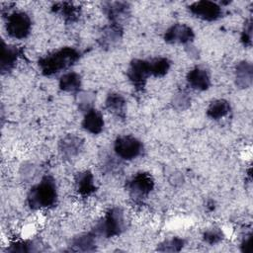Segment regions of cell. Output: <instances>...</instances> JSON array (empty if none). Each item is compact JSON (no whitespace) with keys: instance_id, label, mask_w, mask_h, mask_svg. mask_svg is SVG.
<instances>
[{"instance_id":"obj_1","label":"cell","mask_w":253,"mask_h":253,"mask_svg":"<svg viewBox=\"0 0 253 253\" xmlns=\"http://www.w3.org/2000/svg\"><path fill=\"white\" fill-rule=\"evenodd\" d=\"M80 58V52L73 47H63L39 60L42 73L45 76L57 74L68 69Z\"/></svg>"},{"instance_id":"obj_2","label":"cell","mask_w":253,"mask_h":253,"mask_svg":"<svg viewBox=\"0 0 253 253\" xmlns=\"http://www.w3.org/2000/svg\"><path fill=\"white\" fill-rule=\"evenodd\" d=\"M57 198L56 185L50 176L43 177L33 186L28 194V204L34 210L46 209L55 204Z\"/></svg>"},{"instance_id":"obj_3","label":"cell","mask_w":253,"mask_h":253,"mask_svg":"<svg viewBox=\"0 0 253 253\" xmlns=\"http://www.w3.org/2000/svg\"><path fill=\"white\" fill-rule=\"evenodd\" d=\"M125 224L126 221L123 210L120 208H113L94 226L92 232L96 236L109 238L120 235L125 229Z\"/></svg>"},{"instance_id":"obj_4","label":"cell","mask_w":253,"mask_h":253,"mask_svg":"<svg viewBox=\"0 0 253 253\" xmlns=\"http://www.w3.org/2000/svg\"><path fill=\"white\" fill-rule=\"evenodd\" d=\"M32 29L30 16L25 12H13L7 18V34L17 40L25 39L29 36Z\"/></svg>"},{"instance_id":"obj_5","label":"cell","mask_w":253,"mask_h":253,"mask_svg":"<svg viewBox=\"0 0 253 253\" xmlns=\"http://www.w3.org/2000/svg\"><path fill=\"white\" fill-rule=\"evenodd\" d=\"M142 142L131 135L119 136L114 143L116 155L123 160H132L142 152Z\"/></svg>"},{"instance_id":"obj_6","label":"cell","mask_w":253,"mask_h":253,"mask_svg":"<svg viewBox=\"0 0 253 253\" xmlns=\"http://www.w3.org/2000/svg\"><path fill=\"white\" fill-rule=\"evenodd\" d=\"M154 181L150 174L145 172L136 173L126 183V190L134 199H141L146 197L153 189Z\"/></svg>"},{"instance_id":"obj_7","label":"cell","mask_w":253,"mask_h":253,"mask_svg":"<svg viewBox=\"0 0 253 253\" xmlns=\"http://www.w3.org/2000/svg\"><path fill=\"white\" fill-rule=\"evenodd\" d=\"M126 74L135 89L141 90L144 87L148 76L151 75L149 61L143 59H133L129 63Z\"/></svg>"},{"instance_id":"obj_8","label":"cell","mask_w":253,"mask_h":253,"mask_svg":"<svg viewBox=\"0 0 253 253\" xmlns=\"http://www.w3.org/2000/svg\"><path fill=\"white\" fill-rule=\"evenodd\" d=\"M189 10L194 16L209 22L217 20L222 14L220 6L215 2L209 0L195 2L189 6Z\"/></svg>"},{"instance_id":"obj_9","label":"cell","mask_w":253,"mask_h":253,"mask_svg":"<svg viewBox=\"0 0 253 253\" xmlns=\"http://www.w3.org/2000/svg\"><path fill=\"white\" fill-rule=\"evenodd\" d=\"M195 35L193 30L184 24H175L171 26L164 35V40L170 43H191Z\"/></svg>"},{"instance_id":"obj_10","label":"cell","mask_w":253,"mask_h":253,"mask_svg":"<svg viewBox=\"0 0 253 253\" xmlns=\"http://www.w3.org/2000/svg\"><path fill=\"white\" fill-rule=\"evenodd\" d=\"M122 38L123 30L121 25L111 23L102 29L98 42L104 48H113L120 43Z\"/></svg>"},{"instance_id":"obj_11","label":"cell","mask_w":253,"mask_h":253,"mask_svg":"<svg viewBox=\"0 0 253 253\" xmlns=\"http://www.w3.org/2000/svg\"><path fill=\"white\" fill-rule=\"evenodd\" d=\"M103 11L111 23L121 25L129 16V5L126 2H107L104 3Z\"/></svg>"},{"instance_id":"obj_12","label":"cell","mask_w":253,"mask_h":253,"mask_svg":"<svg viewBox=\"0 0 253 253\" xmlns=\"http://www.w3.org/2000/svg\"><path fill=\"white\" fill-rule=\"evenodd\" d=\"M20 54L21 50L17 46L6 44L2 41L0 54V69L3 74L10 72L15 67Z\"/></svg>"},{"instance_id":"obj_13","label":"cell","mask_w":253,"mask_h":253,"mask_svg":"<svg viewBox=\"0 0 253 253\" xmlns=\"http://www.w3.org/2000/svg\"><path fill=\"white\" fill-rule=\"evenodd\" d=\"M188 85L198 91H205L211 86L209 72L202 67H195L187 74Z\"/></svg>"},{"instance_id":"obj_14","label":"cell","mask_w":253,"mask_h":253,"mask_svg":"<svg viewBox=\"0 0 253 253\" xmlns=\"http://www.w3.org/2000/svg\"><path fill=\"white\" fill-rule=\"evenodd\" d=\"M83 147V139L74 134H67L59 142V151L65 158L77 156Z\"/></svg>"},{"instance_id":"obj_15","label":"cell","mask_w":253,"mask_h":253,"mask_svg":"<svg viewBox=\"0 0 253 253\" xmlns=\"http://www.w3.org/2000/svg\"><path fill=\"white\" fill-rule=\"evenodd\" d=\"M82 127L89 133H100L104 128V120L101 113L95 109L86 112L82 121Z\"/></svg>"},{"instance_id":"obj_16","label":"cell","mask_w":253,"mask_h":253,"mask_svg":"<svg viewBox=\"0 0 253 253\" xmlns=\"http://www.w3.org/2000/svg\"><path fill=\"white\" fill-rule=\"evenodd\" d=\"M253 78L252 64L248 61H241L235 68V83L239 88L245 89L251 86Z\"/></svg>"},{"instance_id":"obj_17","label":"cell","mask_w":253,"mask_h":253,"mask_svg":"<svg viewBox=\"0 0 253 253\" xmlns=\"http://www.w3.org/2000/svg\"><path fill=\"white\" fill-rule=\"evenodd\" d=\"M75 185L77 192L82 196H89L96 191L94 176L88 170L76 174Z\"/></svg>"},{"instance_id":"obj_18","label":"cell","mask_w":253,"mask_h":253,"mask_svg":"<svg viewBox=\"0 0 253 253\" xmlns=\"http://www.w3.org/2000/svg\"><path fill=\"white\" fill-rule=\"evenodd\" d=\"M96 237L92 231L79 234L71 239L70 247L74 251H94L96 249Z\"/></svg>"},{"instance_id":"obj_19","label":"cell","mask_w":253,"mask_h":253,"mask_svg":"<svg viewBox=\"0 0 253 253\" xmlns=\"http://www.w3.org/2000/svg\"><path fill=\"white\" fill-rule=\"evenodd\" d=\"M105 106L109 112L116 115L117 117H121V118L125 117L126 100L122 95L118 93L110 94L106 99Z\"/></svg>"},{"instance_id":"obj_20","label":"cell","mask_w":253,"mask_h":253,"mask_svg":"<svg viewBox=\"0 0 253 253\" xmlns=\"http://www.w3.org/2000/svg\"><path fill=\"white\" fill-rule=\"evenodd\" d=\"M230 112V104L224 99L212 101L207 110V115L212 120H219L225 117Z\"/></svg>"},{"instance_id":"obj_21","label":"cell","mask_w":253,"mask_h":253,"mask_svg":"<svg viewBox=\"0 0 253 253\" xmlns=\"http://www.w3.org/2000/svg\"><path fill=\"white\" fill-rule=\"evenodd\" d=\"M59 87L65 92H79L81 87V76L76 72H67L60 77Z\"/></svg>"},{"instance_id":"obj_22","label":"cell","mask_w":253,"mask_h":253,"mask_svg":"<svg viewBox=\"0 0 253 253\" xmlns=\"http://www.w3.org/2000/svg\"><path fill=\"white\" fill-rule=\"evenodd\" d=\"M150 74L156 77L165 75L170 68V61L166 57H157L149 61Z\"/></svg>"},{"instance_id":"obj_23","label":"cell","mask_w":253,"mask_h":253,"mask_svg":"<svg viewBox=\"0 0 253 253\" xmlns=\"http://www.w3.org/2000/svg\"><path fill=\"white\" fill-rule=\"evenodd\" d=\"M40 245L32 240H25V241H17L12 243L8 248V252H20V253H30V252H37L40 251Z\"/></svg>"},{"instance_id":"obj_24","label":"cell","mask_w":253,"mask_h":253,"mask_svg":"<svg viewBox=\"0 0 253 253\" xmlns=\"http://www.w3.org/2000/svg\"><path fill=\"white\" fill-rule=\"evenodd\" d=\"M184 244V239L180 237H173L161 242L157 246V250L160 252H178L183 248Z\"/></svg>"},{"instance_id":"obj_25","label":"cell","mask_w":253,"mask_h":253,"mask_svg":"<svg viewBox=\"0 0 253 253\" xmlns=\"http://www.w3.org/2000/svg\"><path fill=\"white\" fill-rule=\"evenodd\" d=\"M95 101V96L91 92H78L77 103L79 109L83 112H88L93 109V104Z\"/></svg>"},{"instance_id":"obj_26","label":"cell","mask_w":253,"mask_h":253,"mask_svg":"<svg viewBox=\"0 0 253 253\" xmlns=\"http://www.w3.org/2000/svg\"><path fill=\"white\" fill-rule=\"evenodd\" d=\"M222 238H223V232L218 227L210 228L206 230L204 233V240L211 245L218 243L219 241L222 240Z\"/></svg>"},{"instance_id":"obj_27","label":"cell","mask_w":253,"mask_h":253,"mask_svg":"<svg viewBox=\"0 0 253 253\" xmlns=\"http://www.w3.org/2000/svg\"><path fill=\"white\" fill-rule=\"evenodd\" d=\"M172 102H173V106L177 110H185L190 106L191 98L187 92L180 91L174 96Z\"/></svg>"},{"instance_id":"obj_28","label":"cell","mask_w":253,"mask_h":253,"mask_svg":"<svg viewBox=\"0 0 253 253\" xmlns=\"http://www.w3.org/2000/svg\"><path fill=\"white\" fill-rule=\"evenodd\" d=\"M57 10L61 13V15L65 18V20H68V21H75L79 15L78 9L69 3L61 4Z\"/></svg>"},{"instance_id":"obj_29","label":"cell","mask_w":253,"mask_h":253,"mask_svg":"<svg viewBox=\"0 0 253 253\" xmlns=\"http://www.w3.org/2000/svg\"><path fill=\"white\" fill-rule=\"evenodd\" d=\"M251 39H252V22L249 21L247 24H245V28L241 36V41L244 43V45H250Z\"/></svg>"},{"instance_id":"obj_30","label":"cell","mask_w":253,"mask_h":253,"mask_svg":"<svg viewBox=\"0 0 253 253\" xmlns=\"http://www.w3.org/2000/svg\"><path fill=\"white\" fill-rule=\"evenodd\" d=\"M251 244H252L251 235H248V236L244 237L242 242H241V245H240L241 251L245 252V253H250L252 251V245Z\"/></svg>"},{"instance_id":"obj_31","label":"cell","mask_w":253,"mask_h":253,"mask_svg":"<svg viewBox=\"0 0 253 253\" xmlns=\"http://www.w3.org/2000/svg\"><path fill=\"white\" fill-rule=\"evenodd\" d=\"M186 47H187V49H188V53H189L191 56H195V57H198V56H199V51H198L194 46H192L191 43H188V44L186 45Z\"/></svg>"}]
</instances>
